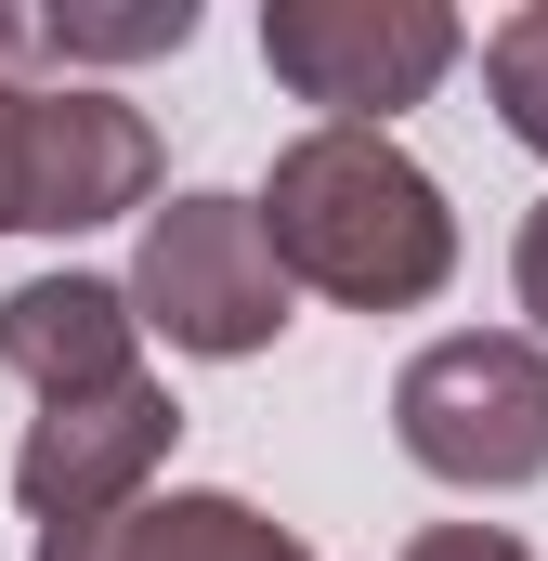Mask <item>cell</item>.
<instances>
[{
  "instance_id": "6da1fadb",
  "label": "cell",
  "mask_w": 548,
  "mask_h": 561,
  "mask_svg": "<svg viewBox=\"0 0 548 561\" xmlns=\"http://www.w3.org/2000/svg\"><path fill=\"white\" fill-rule=\"evenodd\" d=\"M249 209H262L274 275L327 287L353 313H406L457 275V209L392 131H300Z\"/></svg>"
},
{
  "instance_id": "7a4b0ae2",
  "label": "cell",
  "mask_w": 548,
  "mask_h": 561,
  "mask_svg": "<svg viewBox=\"0 0 548 561\" xmlns=\"http://www.w3.org/2000/svg\"><path fill=\"white\" fill-rule=\"evenodd\" d=\"M392 444L457 496H510L548 470V353L510 327H457L392 379Z\"/></svg>"
},
{
  "instance_id": "3957f363",
  "label": "cell",
  "mask_w": 548,
  "mask_h": 561,
  "mask_svg": "<svg viewBox=\"0 0 548 561\" xmlns=\"http://www.w3.org/2000/svg\"><path fill=\"white\" fill-rule=\"evenodd\" d=\"M118 300L170 353H262L274 327H287V275H274L249 196H170L144 222V262H132Z\"/></svg>"
},
{
  "instance_id": "277c9868",
  "label": "cell",
  "mask_w": 548,
  "mask_h": 561,
  "mask_svg": "<svg viewBox=\"0 0 548 561\" xmlns=\"http://www.w3.org/2000/svg\"><path fill=\"white\" fill-rule=\"evenodd\" d=\"M262 66L300 105H327V131H379L457 66V13L444 0H274Z\"/></svg>"
},
{
  "instance_id": "5b68a950",
  "label": "cell",
  "mask_w": 548,
  "mask_h": 561,
  "mask_svg": "<svg viewBox=\"0 0 548 561\" xmlns=\"http://www.w3.org/2000/svg\"><path fill=\"white\" fill-rule=\"evenodd\" d=\"M170 431H183V405H170L157 379L66 392V405H39L26 444H13V496L39 510V536H53V523H105V510L144 496V470L170 457Z\"/></svg>"
},
{
  "instance_id": "8992f818",
  "label": "cell",
  "mask_w": 548,
  "mask_h": 561,
  "mask_svg": "<svg viewBox=\"0 0 548 561\" xmlns=\"http://www.w3.org/2000/svg\"><path fill=\"white\" fill-rule=\"evenodd\" d=\"M157 196V131L118 92H26V236H79Z\"/></svg>"
},
{
  "instance_id": "52a82bcc",
  "label": "cell",
  "mask_w": 548,
  "mask_h": 561,
  "mask_svg": "<svg viewBox=\"0 0 548 561\" xmlns=\"http://www.w3.org/2000/svg\"><path fill=\"white\" fill-rule=\"evenodd\" d=\"M0 366H13L39 405L118 392V379H144V327H132V300L105 275H39V287L0 300Z\"/></svg>"
},
{
  "instance_id": "ba28073f",
  "label": "cell",
  "mask_w": 548,
  "mask_h": 561,
  "mask_svg": "<svg viewBox=\"0 0 548 561\" xmlns=\"http://www.w3.org/2000/svg\"><path fill=\"white\" fill-rule=\"evenodd\" d=\"M39 561H313V549L274 536L249 496H132L105 523H53Z\"/></svg>"
},
{
  "instance_id": "9c48e42d",
  "label": "cell",
  "mask_w": 548,
  "mask_h": 561,
  "mask_svg": "<svg viewBox=\"0 0 548 561\" xmlns=\"http://www.w3.org/2000/svg\"><path fill=\"white\" fill-rule=\"evenodd\" d=\"M483 79H496V118H510V131L548 157V0L483 26Z\"/></svg>"
},
{
  "instance_id": "30bf717a",
  "label": "cell",
  "mask_w": 548,
  "mask_h": 561,
  "mask_svg": "<svg viewBox=\"0 0 548 561\" xmlns=\"http://www.w3.org/2000/svg\"><path fill=\"white\" fill-rule=\"evenodd\" d=\"M26 92H39V79L0 92V222H26Z\"/></svg>"
},
{
  "instance_id": "8fae6325",
  "label": "cell",
  "mask_w": 548,
  "mask_h": 561,
  "mask_svg": "<svg viewBox=\"0 0 548 561\" xmlns=\"http://www.w3.org/2000/svg\"><path fill=\"white\" fill-rule=\"evenodd\" d=\"M406 561H523V536H496V523H431Z\"/></svg>"
},
{
  "instance_id": "7c38bea8",
  "label": "cell",
  "mask_w": 548,
  "mask_h": 561,
  "mask_svg": "<svg viewBox=\"0 0 548 561\" xmlns=\"http://www.w3.org/2000/svg\"><path fill=\"white\" fill-rule=\"evenodd\" d=\"M510 287H523V313L548 327V196H536V222H523V249H510Z\"/></svg>"
}]
</instances>
